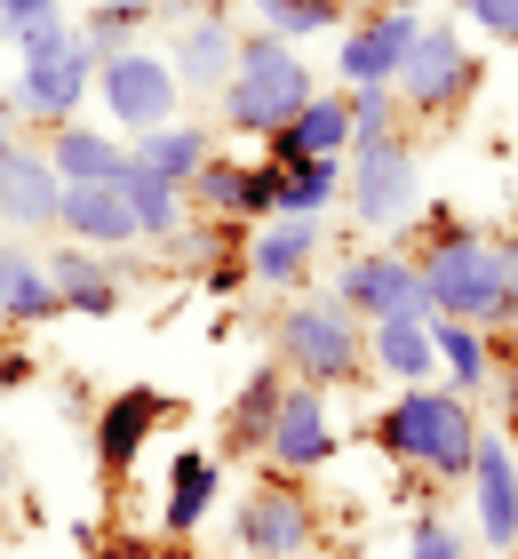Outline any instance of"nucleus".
I'll return each instance as SVG.
<instances>
[{"instance_id": "f257e3e1", "label": "nucleus", "mask_w": 518, "mask_h": 559, "mask_svg": "<svg viewBox=\"0 0 518 559\" xmlns=\"http://www.w3.org/2000/svg\"><path fill=\"white\" fill-rule=\"evenodd\" d=\"M479 424L486 416L455 384H399V400H383V408L368 416V440L391 455V464H407L414 479H447V488H462V479H471Z\"/></svg>"}, {"instance_id": "f03ea898", "label": "nucleus", "mask_w": 518, "mask_h": 559, "mask_svg": "<svg viewBox=\"0 0 518 559\" xmlns=\"http://www.w3.org/2000/svg\"><path fill=\"white\" fill-rule=\"evenodd\" d=\"M311 96H320V81H311L303 48L255 24V33H240V64H231V81L216 88V120H224L231 136H255V144H264L272 129H288Z\"/></svg>"}, {"instance_id": "7ed1b4c3", "label": "nucleus", "mask_w": 518, "mask_h": 559, "mask_svg": "<svg viewBox=\"0 0 518 559\" xmlns=\"http://www.w3.org/2000/svg\"><path fill=\"white\" fill-rule=\"evenodd\" d=\"M272 360L303 376V384H320V392H344L368 376V320L351 312L344 296H288L279 304V320H272Z\"/></svg>"}, {"instance_id": "20e7f679", "label": "nucleus", "mask_w": 518, "mask_h": 559, "mask_svg": "<svg viewBox=\"0 0 518 559\" xmlns=\"http://www.w3.org/2000/svg\"><path fill=\"white\" fill-rule=\"evenodd\" d=\"M414 264H423L431 320H479V328H503V304H510L503 233H471V224H455L447 240H423V248H414Z\"/></svg>"}, {"instance_id": "39448f33", "label": "nucleus", "mask_w": 518, "mask_h": 559, "mask_svg": "<svg viewBox=\"0 0 518 559\" xmlns=\"http://www.w3.org/2000/svg\"><path fill=\"white\" fill-rule=\"evenodd\" d=\"M96 112L112 120L128 144H136V136H152V129H168V120H184L192 96H184V81H176L168 48L120 40V48H104V57H96Z\"/></svg>"}, {"instance_id": "423d86ee", "label": "nucleus", "mask_w": 518, "mask_h": 559, "mask_svg": "<svg viewBox=\"0 0 518 559\" xmlns=\"http://www.w3.org/2000/svg\"><path fill=\"white\" fill-rule=\"evenodd\" d=\"M391 88H399L407 120H455L479 96V48L462 40L455 16H423V33H414V48H407V64H399Z\"/></svg>"}, {"instance_id": "0eeeda50", "label": "nucleus", "mask_w": 518, "mask_h": 559, "mask_svg": "<svg viewBox=\"0 0 518 559\" xmlns=\"http://www.w3.org/2000/svg\"><path fill=\"white\" fill-rule=\"evenodd\" d=\"M231 544L248 559H303L320 544V503L303 496V479L288 472H264L231 496Z\"/></svg>"}, {"instance_id": "6e6552de", "label": "nucleus", "mask_w": 518, "mask_h": 559, "mask_svg": "<svg viewBox=\"0 0 518 559\" xmlns=\"http://www.w3.org/2000/svg\"><path fill=\"white\" fill-rule=\"evenodd\" d=\"M344 209L359 233H399L423 209V168H414V144H368V152H344Z\"/></svg>"}, {"instance_id": "1a4fd4ad", "label": "nucleus", "mask_w": 518, "mask_h": 559, "mask_svg": "<svg viewBox=\"0 0 518 559\" xmlns=\"http://www.w3.org/2000/svg\"><path fill=\"white\" fill-rule=\"evenodd\" d=\"M335 296L351 304L359 320H399V312H423L431 320V296H423V264H414L407 240H383V248H351L344 272H335Z\"/></svg>"}, {"instance_id": "9d476101", "label": "nucleus", "mask_w": 518, "mask_h": 559, "mask_svg": "<svg viewBox=\"0 0 518 559\" xmlns=\"http://www.w3.org/2000/svg\"><path fill=\"white\" fill-rule=\"evenodd\" d=\"M96 57L104 48L81 33L64 48V57H40V64H16V81H9V96H16V112H24V129H64V120H81L88 105H96Z\"/></svg>"}, {"instance_id": "9b49d317", "label": "nucleus", "mask_w": 518, "mask_h": 559, "mask_svg": "<svg viewBox=\"0 0 518 559\" xmlns=\"http://www.w3.org/2000/svg\"><path fill=\"white\" fill-rule=\"evenodd\" d=\"M335 448H344V431H335V400L320 384H303V376H288L279 416H272V440H264V464L288 472V479H311V472L335 464Z\"/></svg>"}, {"instance_id": "f8f14e48", "label": "nucleus", "mask_w": 518, "mask_h": 559, "mask_svg": "<svg viewBox=\"0 0 518 559\" xmlns=\"http://www.w3.org/2000/svg\"><path fill=\"white\" fill-rule=\"evenodd\" d=\"M471 520H479V544L486 551H518V431L510 424H479V448H471Z\"/></svg>"}, {"instance_id": "ddd939ff", "label": "nucleus", "mask_w": 518, "mask_h": 559, "mask_svg": "<svg viewBox=\"0 0 518 559\" xmlns=\"http://www.w3.org/2000/svg\"><path fill=\"white\" fill-rule=\"evenodd\" d=\"M57 209H64V176L48 160V144L33 129L0 136V224L9 233H57Z\"/></svg>"}, {"instance_id": "4468645a", "label": "nucleus", "mask_w": 518, "mask_h": 559, "mask_svg": "<svg viewBox=\"0 0 518 559\" xmlns=\"http://www.w3.org/2000/svg\"><path fill=\"white\" fill-rule=\"evenodd\" d=\"M414 33H423V16H414V9H368V16H344V33H335V81H344V88L399 81V64H407Z\"/></svg>"}, {"instance_id": "2eb2a0df", "label": "nucleus", "mask_w": 518, "mask_h": 559, "mask_svg": "<svg viewBox=\"0 0 518 559\" xmlns=\"http://www.w3.org/2000/svg\"><path fill=\"white\" fill-rule=\"evenodd\" d=\"M40 264L64 288V312H81V320H112L120 312V296H128V248H81V240L48 233Z\"/></svg>"}, {"instance_id": "dca6fc26", "label": "nucleus", "mask_w": 518, "mask_h": 559, "mask_svg": "<svg viewBox=\"0 0 518 559\" xmlns=\"http://www.w3.org/2000/svg\"><path fill=\"white\" fill-rule=\"evenodd\" d=\"M176 416V400L168 392H152V384H128V392H112L104 408L88 416V448H96V472L104 479H128L136 472V455L152 448V431H160Z\"/></svg>"}, {"instance_id": "f3484780", "label": "nucleus", "mask_w": 518, "mask_h": 559, "mask_svg": "<svg viewBox=\"0 0 518 559\" xmlns=\"http://www.w3.org/2000/svg\"><path fill=\"white\" fill-rule=\"evenodd\" d=\"M320 240H327L320 216H264V224L248 233V280H255L264 296L311 288V272H320Z\"/></svg>"}, {"instance_id": "a211bd4d", "label": "nucleus", "mask_w": 518, "mask_h": 559, "mask_svg": "<svg viewBox=\"0 0 518 559\" xmlns=\"http://www.w3.org/2000/svg\"><path fill=\"white\" fill-rule=\"evenodd\" d=\"M224 503V455L216 448H176L168 455V496H160V536H200Z\"/></svg>"}, {"instance_id": "6ab92c4d", "label": "nucleus", "mask_w": 518, "mask_h": 559, "mask_svg": "<svg viewBox=\"0 0 518 559\" xmlns=\"http://www.w3.org/2000/svg\"><path fill=\"white\" fill-rule=\"evenodd\" d=\"M168 64H176V81H184V96H216L231 81V64H240V33H231V16L224 9H200L176 24V40H168Z\"/></svg>"}, {"instance_id": "aec40b11", "label": "nucleus", "mask_w": 518, "mask_h": 559, "mask_svg": "<svg viewBox=\"0 0 518 559\" xmlns=\"http://www.w3.org/2000/svg\"><path fill=\"white\" fill-rule=\"evenodd\" d=\"M48 320H64V288L48 280L40 248L9 233L0 240V328H48Z\"/></svg>"}, {"instance_id": "412c9836", "label": "nucleus", "mask_w": 518, "mask_h": 559, "mask_svg": "<svg viewBox=\"0 0 518 559\" xmlns=\"http://www.w3.org/2000/svg\"><path fill=\"white\" fill-rule=\"evenodd\" d=\"M279 392H288V368H279V360H255V376L231 392V408H224V440H216L224 464H255V455H264L272 416H279Z\"/></svg>"}, {"instance_id": "4be33fe9", "label": "nucleus", "mask_w": 518, "mask_h": 559, "mask_svg": "<svg viewBox=\"0 0 518 559\" xmlns=\"http://www.w3.org/2000/svg\"><path fill=\"white\" fill-rule=\"evenodd\" d=\"M57 233L81 240V248H136V209H128L120 176L112 185H64V209H57Z\"/></svg>"}, {"instance_id": "5701e85b", "label": "nucleus", "mask_w": 518, "mask_h": 559, "mask_svg": "<svg viewBox=\"0 0 518 559\" xmlns=\"http://www.w3.org/2000/svg\"><path fill=\"white\" fill-rule=\"evenodd\" d=\"M438 328V376L462 392V400H479L486 384L503 376V328H479V320H431Z\"/></svg>"}, {"instance_id": "b1692460", "label": "nucleus", "mask_w": 518, "mask_h": 559, "mask_svg": "<svg viewBox=\"0 0 518 559\" xmlns=\"http://www.w3.org/2000/svg\"><path fill=\"white\" fill-rule=\"evenodd\" d=\"M368 368H383L391 384H438V328L423 312L375 320L368 328Z\"/></svg>"}, {"instance_id": "393cba45", "label": "nucleus", "mask_w": 518, "mask_h": 559, "mask_svg": "<svg viewBox=\"0 0 518 559\" xmlns=\"http://www.w3.org/2000/svg\"><path fill=\"white\" fill-rule=\"evenodd\" d=\"M48 144V160H57V176L64 185H112V176L128 168V144H120V129L112 120H64V129H48L40 136Z\"/></svg>"}, {"instance_id": "a878e982", "label": "nucleus", "mask_w": 518, "mask_h": 559, "mask_svg": "<svg viewBox=\"0 0 518 559\" xmlns=\"http://www.w3.org/2000/svg\"><path fill=\"white\" fill-rule=\"evenodd\" d=\"M120 192H128V209H136V233H144L152 248H160L168 233H184V224H192V192L176 185V176H160V168H144V160H136V144H128Z\"/></svg>"}, {"instance_id": "bb28decb", "label": "nucleus", "mask_w": 518, "mask_h": 559, "mask_svg": "<svg viewBox=\"0 0 518 559\" xmlns=\"http://www.w3.org/2000/svg\"><path fill=\"white\" fill-rule=\"evenodd\" d=\"M264 152H272L279 168H288V160H311V152H351V96H311L288 129L264 136Z\"/></svg>"}, {"instance_id": "cd10ccee", "label": "nucleus", "mask_w": 518, "mask_h": 559, "mask_svg": "<svg viewBox=\"0 0 518 559\" xmlns=\"http://www.w3.org/2000/svg\"><path fill=\"white\" fill-rule=\"evenodd\" d=\"M344 209V152H311V160H288V185H279V216H335Z\"/></svg>"}, {"instance_id": "c85d7f7f", "label": "nucleus", "mask_w": 518, "mask_h": 559, "mask_svg": "<svg viewBox=\"0 0 518 559\" xmlns=\"http://www.w3.org/2000/svg\"><path fill=\"white\" fill-rule=\"evenodd\" d=\"M207 152H216V136H207V120H192V112L168 120V129H152V136H136V160L160 168V176H176V185H192Z\"/></svg>"}, {"instance_id": "c756f323", "label": "nucleus", "mask_w": 518, "mask_h": 559, "mask_svg": "<svg viewBox=\"0 0 518 559\" xmlns=\"http://www.w3.org/2000/svg\"><path fill=\"white\" fill-rule=\"evenodd\" d=\"M184 192H192V216H240L248 224V160H231V152H207Z\"/></svg>"}, {"instance_id": "7c9ffc66", "label": "nucleus", "mask_w": 518, "mask_h": 559, "mask_svg": "<svg viewBox=\"0 0 518 559\" xmlns=\"http://www.w3.org/2000/svg\"><path fill=\"white\" fill-rule=\"evenodd\" d=\"M344 96H351V152L407 136V105H399L391 81H368V88H344Z\"/></svg>"}, {"instance_id": "2f4dec72", "label": "nucleus", "mask_w": 518, "mask_h": 559, "mask_svg": "<svg viewBox=\"0 0 518 559\" xmlns=\"http://www.w3.org/2000/svg\"><path fill=\"white\" fill-rule=\"evenodd\" d=\"M344 0H264L255 9V24L264 33H279V40H327V33H344Z\"/></svg>"}, {"instance_id": "473e14b6", "label": "nucleus", "mask_w": 518, "mask_h": 559, "mask_svg": "<svg viewBox=\"0 0 518 559\" xmlns=\"http://www.w3.org/2000/svg\"><path fill=\"white\" fill-rule=\"evenodd\" d=\"M152 16H160V0H88L81 33H88L96 48H120V40H144Z\"/></svg>"}, {"instance_id": "72a5a7b5", "label": "nucleus", "mask_w": 518, "mask_h": 559, "mask_svg": "<svg viewBox=\"0 0 518 559\" xmlns=\"http://www.w3.org/2000/svg\"><path fill=\"white\" fill-rule=\"evenodd\" d=\"M447 16H455V24H471L479 40H503V48H518V0H455Z\"/></svg>"}, {"instance_id": "f704fd0d", "label": "nucleus", "mask_w": 518, "mask_h": 559, "mask_svg": "<svg viewBox=\"0 0 518 559\" xmlns=\"http://www.w3.org/2000/svg\"><path fill=\"white\" fill-rule=\"evenodd\" d=\"M72 40H81V24H72V16H48V24H33V33H16L9 48H16V64H40V57H64Z\"/></svg>"}, {"instance_id": "c9c22d12", "label": "nucleus", "mask_w": 518, "mask_h": 559, "mask_svg": "<svg viewBox=\"0 0 518 559\" xmlns=\"http://www.w3.org/2000/svg\"><path fill=\"white\" fill-rule=\"evenodd\" d=\"M407 559H471V551H462V536L438 512H423V520H414V536H407Z\"/></svg>"}, {"instance_id": "e433bc0d", "label": "nucleus", "mask_w": 518, "mask_h": 559, "mask_svg": "<svg viewBox=\"0 0 518 559\" xmlns=\"http://www.w3.org/2000/svg\"><path fill=\"white\" fill-rule=\"evenodd\" d=\"M48 16H64V0H0V40L33 33V24H48Z\"/></svg>"}, {"instance_id": "4c0bfd02", "label": "nucleus", "mask_w": 518, "mask_h": 559, "mask_svg": "<svg viewBox=\"0 0 518 559\" xmlns=\"http://www.w3.org/2000/svg\"><path fill=\"white\" fill-rule=\"evenodd\" d=\"M200 288H207V296H240V288H255V280H248V257H216V264H200Z\"/></svg>"}, {"instance_id": "58836bf2", "label": "nucleus", "mask_w": 518, "mask_h": 559, "mask_svg": "<svg viewBox=\"0 0 518 559\" xmlns=\"http://www.w3.org/2000/svg\"><path fill=\"white\" fill-rule=\"evenodd\" d=\"M33 376H40V360H33V352H24V344H0V392H24Z\"/></svg>"}, {"instance_id": "ea45409f", "label": "nucleus", "mask_w": 518, "mask_h": 559, "mask_svg": "<svg viewBox=\"0 0 518 559\" xmlns=\"http://www.w3.org/2000/svg\"><path fill=\"white\" fill-rule=\"evenodd\" d=\"M96 559H160V544H144V536H112Z\"/></svg>"}, {"instance_id": "a19ab883", "label": "nucleus", "mask_w": 518, "mask_h": 559, "mask_svg": "<svg viewBox=\"0 0 518 559\" xmlns=\"http://www.w3.org/2000/svg\"><path fill=\"white\" fill-rule=\"evenodd\" d=\"M503 272H510V304H503V320L518 328V233H503Z\"/></svg>"}, {"instance_id": "79ce46f5", "label": "nucleus", "mask_w": 518, "mask_h": 559, "mask_svg": "<svg viewBox=\"0 0 518 559\" xmlns=\"http://www.w3.org/2000/svg\"><path fill=\"white\" fill-rule=\"evenodd\" d=\"M495 384H503V424L518 431V360H503V376H495Z\"/></svg>"}, {"instance_id": "37998d69", "label": "nucleus", "mask_w": 518, "mask_h": 559, "mask_svg": "<svg viewBox=\"0 0 518 559\" xmlns=\"http://www.w3.org/2000/svg\"><path fill=\"white\" fill-rule=\"evenodd\" d=\"M16 129H24V112H16V96L0 88V136H16Z\"/></svg>"}, {"instance_id": "c03bdc74", "label": "nucleus", "mask_w": 518, "mask_h": 559, "mask_svg": "<svg viewBox=\"0 0 518 559\" xmlns=\"http://www.w3.org/2000/svg\"><path fill=\"white\" fill-rule=\"evenodd\" d=\"M160 559H200V551H184V536H160Z\"/></svg>"}, {"instance_id": "a18cd8bd", "label": "nucleus", "mask_w": 518, "mask_h": 559, "mask_svg": "<svg viewBox=\"0 0 518 559\" xmlns=\"http://www.w3.org/2000/svg\"><path fill=\"white\" fill-rule=\"evenodd\" d=\"M344 9H351V16H368V9H399V0H344Z\"/></svg>"}, {"instance_id": "49530a36", "label": "nucleus", "mask_w": 518, "mask_h": 559, "mask_svg": "<svg viewBox=\"0 0 518 559\" xmlns=\"http://www.w3.org/2000/svg\"><path fill=\"white\" fill-rule=\"evenodd\" d=\"M0 496H9V440H0Z\"/></svg>"}, {"instance_id": "de8ad7c7", "label": "nucleus", "mask_w": 518, "mask_h": 559, "mask_svg": "<svg viewBox=\"0 0 518 559\" xmlns=\"http://www.w3.org/2000/svg\"><path fill=\"white\" fill-rule=\"evenodd\" d=\"M240 9H264V0H240Z\"/></svg>"}, {"instance_id": "09e8293b", "label": "nucleus", "mask_w": 518, "mask_h": 559, "mask_svg": "<svg viewBox=\"0 0 518 559\" xmlns=\"http://www.w3.org/2000/svg\"><path fill=\"white\" fill-rule=\"evenodd\" d=\"M0 240H9V224H0Z\"/></svg>"}]
</instances>
